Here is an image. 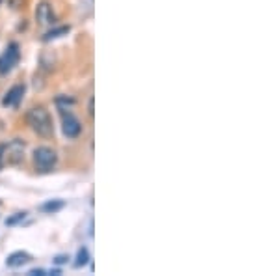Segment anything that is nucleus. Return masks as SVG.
I'll use <instances>...</instances> for the list:
<instances>
[{"mask_svg": "<svg viewBox=\"0 0 279 276\" xmlns=\"http://www.w3.org/2000/svg\"><path fill=\"white\" fill-rule=\"evenodd\" d=\"M26 123L41 138H52V135H54L52 118L45 106H32L30 111L26 112Z\"/></svg>", "mask_w": 279, "mask_h": 276, "instance_id": "f257e3e1", "label": "nucleus"}, {"mask_svg": "<svg viewBox=\"0 0 279 276\" xmlns=\"http://www.w3.org/2000/svg\"><path fill=\"white\" fill-rule=\"evenodd\" d=\"M23 159H25V142H21L19 138L0 146V168L4 164H19Z\"/></svg>", "mask_w": 279, "mask_h": 276, "instance_id": "f03ea898", "label": "nucleus"}, {"mask_svg": "<svg viewBox=\"0 0 279 276\" xmlns=\"http://www.w3.org/2000/svg\"><path fill=\"white\" fill-rule=\"evenodd\" d=\"M58 162V155L52 147L39 146L34 149V164L39 172H50Z\"/></svg>", "mask_w": 279, "mask_h": 276, "instance_id": "7ed1b4c3", "label": "nucleus"}, {"mask_svg": "<svg viewBox=\"0 0 279 276\" xmlns=\"http://www.w3.org/2000/svg\"><path fill=\"white\" fill-rule=\"evenodd\" d=\"M61 129L67 138H79L82 133V123L75 114L61 111Z\"/></svg>", "mask_w": 279, "mask_h": 276, "instance_id": "20e7f679", "label": "nucleus"}, {"mask_svg": "<svg viewBox=\"0 0 279 276\" xmlns=\"http://www.w3.org/2000/svg\"><path fill=\"white\" fill-rule=\"evenodd\" d=\"M19 56H21V52H19V45L17 43H10V47L6 49V52L0 56V75H2V77H6V75L10 73L15 66H17Z\"/></svg>", "mask_w": 279, "mask_h": 276, "instance_id": "39448f33", "label": "nucleus"}, {"mask_svg": "<svg viewBox=\"0 0 279 276\" xmlns=\"http://www.w3.org/2000/svg\"><path fill=\"white\" fill-rule=\"evenodd\" d=\"M36 19L41 26L54 25L56 15H54V12H52V8H50L49 2H39V6H37V10H36Z\"/></svg>", "mask_w": 279, "mask_h": 276, "instance_id": "423d86ee", "label": "nucleus"}, {"mask_svg": "<svg viewBox=\"0 0 279 276\" xmlns=\"http://www.w3.org/2000/svg\"><path fill=\"white\" fill-rule=\"evenodd\" d=\"M26 92V86L25 84H15V86L10 88V92L4 95V99H2V104L4 106H17L19 101L23 99V95H25Z\"/></svg>", "mask_w": 279, "mask_h": 276, "instance_id": "0eeeda50", "label": "nucleus"}, {"mask_svg": "<svg viewBox=\"0 0 279 276\" xmlns=\"http://www.w3.org/2000/svg\"><path fill=\"white\" fill-rule=\"evenodd\" d=\"M32 259V256L28 254V252H23V250H17L13 252V254H10L6 259V265L8 267H12V269H17V267H23V265H26L28 261Z\"/></svg>", "mask_w": 279, "mask_h": 276, "instance_id": "6e6552de", "label": "nucleus"}, {"mask_svg": "<svg viewBox=\"0 0 279 276\" xmlns=\"http://www.w3.org/2000/svg\"><path fill=\"white\" fill-rule=\"evenodd\" d=\"M67 32H69V26H56V28H52V30H49L45 36H43V41H50V39H58V37L65 36Z\"/></svg>", "mask_w": 279, "mask_h": 276, "instance_id": "1a4fd4ad", "label": "nucleus"}, {"mask_svg": "<svg viewBox=\"0 0 279 276\" xmlns=\"http://www.w3.org/2000/svg\"><path fill=\"white\" fill-rule=\"evenodd\" d=\"M63 205L65 203L61 202V200H52V202H47L41 205V211H45V213H56V211H60V209H63Z\"/></svg>", "mask_w": 279, "mask_h": 276, "instance_id": "9d476101", "label": "nucleus"}, {"mask_svg": "<svg viewBox=\"0 0 279 276\" xmlns=\"http://www.w3.org/2000/svg\"><path fill=\"white\" fill-rule=\"evenodd\" d=\"M90 261V254H88V250L86 248H80L79 254H77V267H84L86 263Z\"/></svg>", "mask_w": 279, "mask_h": 276, "instance_id": "9b49d317", "label": "nucleus"}, {"mask_svg": "<svg viewBox=\"0 0 279 276\" xmlns=\"http://www.w3.org/2000/svg\"><path fill=\"white\" fill-rule=\"evenodd\" d=\"M25 216H26V213H15V216H12V218H8L6 224H8V226H13V224H17V222L25 220Z\"/></svg>", "mask_w": 279, "mask_h": 276, "instance_id": "f8f14e48", "label": "nucleus"}, {"mask_svg": "<svg viewBox=\"0 0 279 276\" xmlns=\"http://www.w3.org/2000/svg\"><path fill=\"white\" fill-rule=\"evenodd\" d=\"M28 274H32V276H43V274H45V270H43V269H32Z\"/></svg>", "mask_w": 279, "mask_h": 276, "instance_id": "ddd939ff", "label": "nucleus"}, {"mask_svg": "<svg viewBox=\"0 0 279 276\" xmlns=\"http://www.w3.org/2000/svg\"><path fill=\"white\" fill-rule=\"evenodd\" d=\"M67 256H58V258L54 259V263H58V265H61V263H67Z\"/></svg>", "mask_w": 279, "mask_h": 276, "instance_id": "4468645a", "label": "nucleus"}, {"mask_svg": "<svg viewBox=\"0 0 279 276\" xmlns=\"http://www.w3.org/2000/svg\"><path fill=\"white\" fill-rule=\"evenodd\" d=\"M90 116H93V99L90 101Z\"/></svg>", "mask_w": 279, "mask_h": 276, "instance_id": "2eb2a0df", "label": "nucleus"}, {"mask_svg": "<svg viewBox=\"0 0 279 276\" xmlns=\"http://www.w3.org/2000/svg\"><path fill=\"white\" fill-rule=\"evenodd\" d=\"M0 2H2V0H0Z\"/></svg>", "mask_w": 279, "mask_h": 276, "instance_id": "dca6fc26", "label": "nucleus"}]
</instances>
